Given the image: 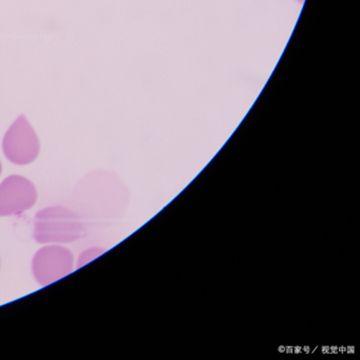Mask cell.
Wrapping results in <instances>:
<instances>
[{
	"label": "cell",
	"mask_w": 360,
	"mask_h": 360,
	"mask_svg": "<svg viewBox=\"0 0 360 360\" xmlns=\"http://www.w3.org/2000/svg\"><path fill=\"white\" fill-rule=\"evenodd\" d=\"M85 235L81 218L68 208L53 206L37 212L34 238L39 243H69Z\"/></svg>",
	"instance_id": "obj_1"
},
{
	"label": "cell",
	"mask_w": 360,
	"mask_h": 360,
	"mask_svg": "<svg viewBox=\"0 0 360 360\" xmlns=\"http://www.w3.org/2000/svg\"><path fill=\"white\" fill-rule=\"evenodd\" d=\"M3 150L6 158L16 165H28L39 157V136L25 115L18 117L6 132Z\"/></svg>",
	"instance_id": "obj_2"
},
{
	"label": "cell",
	"mask_w": 360,
	"mask_h": 360,
	"mask_svg": "<svg viewBox=\"0 0 360 360\" xmlns=\"http://www.w3.org/2000/svg\"><path fill=\"white\" fill-rule=\"evenodd\" d=\"M75 257L68 248L60 245H48L41 248L33 258L32 271L35 280L46 286L73 271Z\"/></svg>",
	"instance_id": "obj_3"
},
{
	"label": "cell",
	"mask_w": 360,
	"mask_h": 360,
	"mask_svg": "<svg viewBox=\"0 0 360 360\" xmlns=\"http://www.w3.org/2000/svg\"><path fill=\"white\" fill-rule=\"evenodd\" d=\"M37 191L28 179L18 174L8 176L0 184V217L16 216L37 203Z\"/></svg>",
	"instance_id": "obj_4"
},
{
	"label": "cell",
	"mask_w": 360,
	"mask_h": 360,
	"mask_svg": "<svg viewBox=\"0 0 360 360\" xmlns=\"http://www.w3.org/2000/svg\"><path fill=\"white\" fill-rule=\"evenodd\" d=\"M102 252H104V250H101V248H90V250H85V252L81 255V257H79L77 267H81L83 266V265L87 264L90 261L98 258Z\"/></svg>",
	"instance_id": "obj_5"
},
{
	"label": "cell",
	"mask_w": 360,
	"mask_h": 360,
	"mask_svg": "<svg viewBox=\"0 0 360 360\" xmlns=\"http://www.w3.org/2000/svg\"><path fill=\"white\" fill-rule=\"evenodd\" d=\"M1 170H3V166H1V163H0V174H1Z\"/></svg>",
	"instance_id": "obj_6"
},
{
	"label": "cell",
	"mask_w": 360,
	"mask_h": 360,
	"mask_svg": "<svg viewBox=\"0 0 360 360\" xmlns=\"http://www.w3.org/2000/svg\"><path fill=\"white\" fill-rule=\"evenodd\" d=\"M299 1H303V0H299Z\"/></svg>",
	"instance_id": "obj_7"
}]
</instances>
